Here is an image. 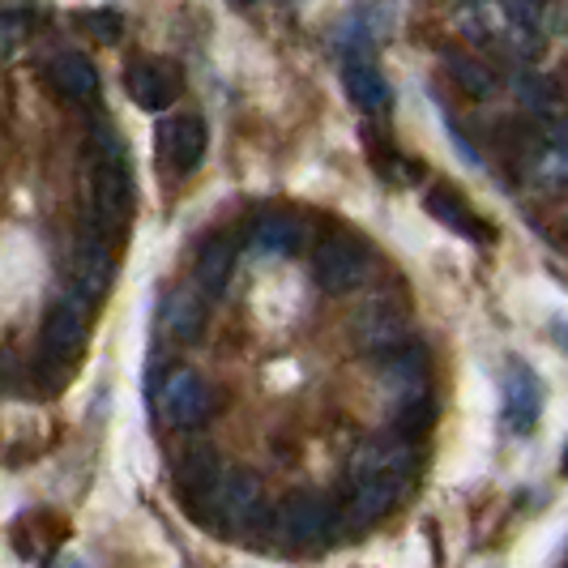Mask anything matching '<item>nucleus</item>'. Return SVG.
<instances>
[{
	"mask_svg": "<svg viewBox=\"0 0 568 568\" xmlns=\"http://www.w3.org/2000/svg\"><path fill=\"white\" fill-rule=\"evenodd\" d=\"M231 270H235V244L231 235H205V244L197 248V291L201 295H223L231 283Z\"/></svg>",
	"mask_w": 568,
	"mask_h": 568,
	"instance_id": "nucleus-16",
	"label": "nucleus"
},
{
	"mask_svg": "<svg viewBox=\"0 0 568 568\" xmlns=\"http://www.w3.org/2000/svg\"><path fill=\"white\" fill-rule=\"evenodd\" d=\"M73 278L82 295H103L112 283V235L99 231L94 223L78 235V248H73Z\"/></svg>",
	"mask_w": 568,
	"mask_h": 568,
	"instance_id": "nucleus-12",
	"label": "nucleus"
},
{
	"mask_svg": "<svg viewBox=\"0 0 568 568\" xmlns=\"http://www.w3.org/2000/svg\"><path fill=\"white\" fill-rule=\"evenodd\" d=\"M85 342V316L73 295H60L43 316V355L48 359H73Z\"/></svg>",
	"mask_w": 568,
	"mask_h": 568,
	"instance_id": "nucleus-13",
	"label": "nucleus"
},
{
	"mask_svg": "<svg viewBox=\"0 0 568 568\" xmlns=\"http://www.w3.org/2000/svg\"><path fill=\"white\" fill-rule=\"evenodd\" d=\"M27 39V18L22 13H0V57L13 52Z\"/></svg>",
	"mask_w": 568,
	"mask_h": 568,
	"instance_id": "nucleus-25",
	"label": "nucleus"
},
{
	"mask_svg": "<svg viewBox=\"0 0 568 568\" xmlns=\"http://www.w3.org/2000/svg\"><path fill=\"white\" fill-rule=\"evenodd\" d=\"M60 568H85L82 560H69V565H60Z\"/></svg>",
	"mask_w": 568,
	"mask_h": 568,
	"instance_id": "nucleus-27",
	"label": "nucleus"
},
{
	"mask_svg": "<svg viewBox=\"0 0 568 568\" xmlns=\"http://www.w3.org/2000/svg\"><path fill=\"white\" fill-rule=\"evenodd\" d=\"M256 244L270 248V253H300L304 227H300L295 219H286V214H270V219H261V227H256Z\"/></svg>",
	"mask_w": 568,
	"mask_h": 568,
	"instance_id": "nucleus-22",
	"label": "nucleus"
},
{
	"mask_svg": "<svg viewBox=\"0 0 568 568\" xmlns=\"http://www.w3.org/2000/svg\"><path fill=\"white\" fill-rule=\"evenodd\" d=\"M231 4H253V0H231Z\"/></svg>",
	"mask_w": 568,
	"mask_h": 568,
	"instance_id": "nucleus-28",
	"label": "nucleus"
},
{
	"mask_svg": "<svg viewBox=\"0 0 568 568\" xmlns=\"http://www.w3.org/2000/svg\"><path fill=\"white\" fill-rule=\"evenodd\" d=\"M364 274H368V248L355 240V235H329V240H321V248L313 256V278L321 291H329V295H346V291H355V286L364 283Z\"/></svg>",
	"mask_w": 568,
	"mask_h": 568,
	"instance_id": "nucleus-4",
	"label": "nucleus"
},
{
	"mask_svg": "<svg viewBox=\"0 0 568 568\" xmlns=\"http://www.w3.org/2000/svg\"><path fill=\"white\" fill-rule=\"evenodd\" d=\"M133 214V175L124 159V142L115 138L108 124L94 133V193H90V223L99 231L124 227Z\"/></svg>",
	"mask_w": 568,
	"mask_h": 568,
	"instance_id": "nucleus-2",
	"label": "nucleus"
},
{
	"mask_svg": "<svg viewBox=\"0 0 568 568\" xmlns=\"http://www.w3.org/2000/svg\"><path fill=\"white\" fill-rule=\"evenodd\" d=\"M445 69H449V78H454L466 94H475V99H491V94H496V78H491V69H484L479 60L462 57V52H449V57H445Z\"/></svg>",
	"mask_w": 568,
	"mask_h": 568,
	"instance_id": "nucleus-21",
	"label": "nucleus"
},
{
	"mask_svg": "<svg viewBox=\"0 0 568 568\" xmlns=\"http://www.w3.org/2000/svg\"><path fill=\"white\" fill-rule=\"evenodd\" d=\"M542 4H547V0H505L509 18L517 22V27H526V30L542 22Z\"/></svg>",
	"mask_w": 568,
	"mask_h": 568,
	"instance_id": "nucleus-26",
	"label": "nucleus"
},
{
	"mask_svg": "<svg viewBox=\"0 0 568 568\" xmlns=\"http://www.w3.org/2000/svg\"><path fill=\"white\" fill-rule=\"evenodd\" d=\"M565 475H568V449H565Z\"/></svg>",
	"mask_w": 568,
	"mask_h": 568,
	"instance_id": "nucleus-29",
	"label": "nucleus"
},
{
	"mask_svg": "<svg viewBox=\"0 0 568 568\" xmlns=\"http://www.w3.org/2000/svg\"><path fill=\"white\" fill-rule=\"evenodd\" d=\"M517 99H521L535 115L556 112V103H560V94H556L551 82L539 78V73H521V78H517Z\"/></svg>",
	"mask_w": 568,
	"mask_h": 568,
	"instance_id": "nucleus-23",
	"label": "nucleus"
},
{
	"mask_svg": "<svg viewBox=\"0 0 568 568\" xmlns=\"http://www.w3.org/2000/svg\"><path fill=\"white\" fill-rule=\"evenodd\" d=\"M256 513H261V479L253 470H240V466H227L223 484L210 500V521L227 526V530H244L253 526Z\"/></svg>",
	"mask_w": 568,
	"mask_h": 568,
	"instance_id": "nucleus-6",
	"label": "nucleus"
},
{
	"mask_svg": "<svg viewBox=\"0 0 568 568\" xmlns=\"http://www.w3.org/2000/svg\"><path fill=\"white\" fill-rule=\"evenodd\" d=\"M351 338L364 355H398L410 346V325H406V308L394 295H372L359 313L351 316Z\"/></svg>",
	"mask_w": 568,
	"mask_h": 568,
	"instance_id": "nucleus-3",
	"label": "nucleus"
},
{
	"mask_svg": "<svg viewBox=\"0 0 568 568\" xmlns=\"http://www.w3.org/2000/svg\"><path fill=\"white\" fill-rule=\"evenodd\" d=\"M278 539L286 547H321L334 530V505L316 491H304V496H291L283 509H278V521H274Z\"/></svg>",
	"mask_w": 568,
	"mask_h": 568,
	"instance_id": "nucleus-5",
	"label": "nucleus"
},
{
	"mask_svg": "<svg viewBox=\"0 0 568 568\" xmlns=\"http://www.w3.org/2000/svg\"><path fill=\"white\" fill-rule=\"evenodd\" d=\"M389 419H394V432H398V436L415 440V436H424L427 427H432V419H436V402H432V394H427V389H419V394H406V398L394 402Z\"/></svg>",
	"mask_w": 568,
	"mask_h": 568,
	"instance_id": "nucleus-20",
	"label": "nucleus"
},
{
	"mask_svg": "<svg viewBox=\"0 0 568 568\" xmlns=\"http://www.w3.org/2000/svg\"><path fill=\"white\" fill-rule=\"evenodd\" d=\"M210 406H214V398H210L205 381L193 368L171 372L163 394H159V410L171 427H197L210 415Z\"/></svg>",
	"mask_w": 568,
	"mask_h": 568,
	"instance_id": "nucleus-11",
	"label": "nucleus"
},
{
	"mask_svg": "<svg viewBox=\"0 0 568 568\" xmlns=\"http://www.w3.org/2000/svg\"><path fill=\"white\" fill-rule=\"evenodd\" d=\"M500 415L513 432H530L542 415V381L535 368H526L521 359H513L500 376Z\"/></svg>",
	"mask_w": 568,
	"mask_h": 568,
	"instance_id": "nucleus-7",
	"label": "nucleus"
},
{
	"mask_svg": "<svg viewBox=\"0 0 568 568\" xmlns=\"http://www.w3.org/2000/svg\"><path fill=\"white\" fill-rule=\"evenodd\" d=\"M424 210L436 219V223H445V227L457 231V235H466V240H479V244L491 240V231H487L484 219L457 197V193H449V189H432V193L424 197Z\"/></svg>",
	"mask_w": 568,
	"mask_h": 568,
	"instance_id": "nucleus-17",
	"label": "nucleus"
},
{
	"mask_svg": "<svg viewBox=\"0 0 568 568\" xmlns=\"http://www.w3.org/2000/svg\"><path fill=\"white\" fill-rule=\"evenodd\" d=\"M223 475H227V466L219 462L214 449H189V454L180 457V470H175V496H180V505H189L193 513H205L210 509V500H214V491L223 484Z\"/></svg>",
	"mask_w": 568,
	"mask_h": 568,
	"instance_id": "nucleus-10",
	"label": "nucleus"
},
{
	"mask_svg": "<svg viewBox=\"0 0 568 568\" xmlns=\"http://www.w3.org/2000/svg\"><path fill=\"white\" fill-rule=\"evenodd\" d=\"M205 145H210V133H205L201 115H171L159 124V159L175 175L197 171V163L205 159Z\"/></svg>",
	"mask_w": 568,
	"mask_h": 568,
	"instance_id": "nucleus-8",
	"label": "nucleus"
},
{
	"mask_svg": "<svg viewBox=\"0 0 568 568\" xmlns=\"http://www.w3.org/2000/svg\"><path fill=\"white\" fill-rule=\"evenodd\" d=\"M124 90H129V99L142 112H163V108L175 103V94H180V69L171 60H159V57L133 60L124 69Z\"/></svg>",
	"mask_w": 568,
	"mask_h": 568,
	"instance_id": "nucleus-9",
	"label": "nucleus"
},
{
	"mask_svg": "<svg viewBox=\"0 0 568 568\" xmlns=\"http://www.w3.org/2000/svg\"><path fill=\"white\" fill-rule=\"evenodd\" d=\"M535 180L547 189H565L568 184V115L542 133V145L535 154Z\"/></svg>",
	"mask_w": 568,
	"mask_h": 568,
	"instance_id": "nucleus-18",
	"label": "nucleus"
},
{
	"mask_svg": "<svg viewBox=\"0 0 568 568\" xmlns=\"http://www.w3.org/2000/svg\"><path fill=\"white\" fill-rule=\"evenodd\" d=\"M415 479V449L406 436H381L368 440L355 462H351V521L355 526H372L406 496V487Z\"/></svg>",
	"mask_w": 568,
	"mask_h": 568,
	"instance_id": "nucleus-1",
	"label": "nucleus"
},
{
	"mask_svg": "<svg viewBox=\"0 0 568 568\" xmlns=\"http://www.w3.org/2000/svg\"><path fill=\"white\" fill-rule=\"evenodd\" d=\"M342 82H346L351 103H355L364 115L389 112V99H394V94H389V82H385V73H381L368 57H346V64H342Z\"/></svg>",
	"mask_w": 568,
	"mask_h": 568,
	"instance_id": "nucleus-14",
	"label": "nucleus"
},
{
	"mask_svg": "<svg viewBox=\"0 0 568 568\" xmlns=\"http://www.w3.org/2000/svg\"><path fill=\"white\" fill-rule=\"evenodd\" d=\"M163 329L175 342H197L205 329V295L197 291H175L163 308Z\"/></svg>",
	"mask_w": 568,
	"mask_h": 568,
	"instance_id": "nucleus-19",
	"label": "nucleus"
},
{
	"mask_svg": "<svg viewBox=\"0 0 568 568\" xmlns=\"http://www.w3.org/2000/svg\"><path fill=\"white\" fill-rule=\"evenodd\" d=\"M48 78H52V90L69 103H90L99 94V73H94V64L82 52H60L48 64Z\"/></svg>",
	"mask_w": 568,
	"mask_h": 568,
	"instance_id": "nucleus-15",
	"label": "nucleus"
},
{
	"mask_svg": "<svg viewBox=\"0 0 568 568\" xmlns=\"http://www.w3.org/2000/svg\"><path fill=\"white\" fill-rule=\"evenodd\" d=\"M82 30L90 39H99V43H115L124 27H120V13H115V9H94V13L82 18Z\"/></svg>",
	"mask_w": 568,
	"mask_h": 568,
	"instance_id": "nucleus-24",
	"label": "nucleus"
}]
</instances>
